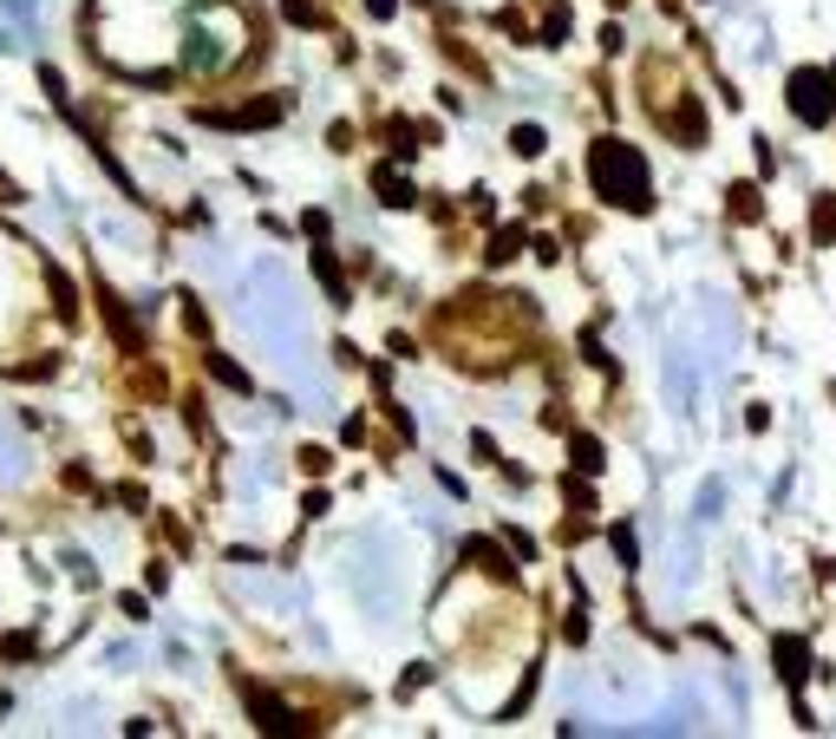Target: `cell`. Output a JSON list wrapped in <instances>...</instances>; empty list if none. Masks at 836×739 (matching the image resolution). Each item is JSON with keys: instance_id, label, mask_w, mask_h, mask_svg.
<instances>
[{"instance_id": "cell-11", "label": "cell", "mask_w": 836, "mask_h": 739, "mask_svg": "<svg viewBox=\"0 0 836 739\" xmlns=\"http://www.w3.org/2000/svg\"><path fill=\"white\" fill-rule=\"evenodd\" d=\"M373 184H379V204H393V210H406V204H412V184H406V170H399V164H373Z\"/></svg>"}, {"instance_id": "cell-18", "label": "cell", "mask_w": 836, "mask_h": 739, "mask_svg": "<svg viewBox=\"0 0 836 739\" xmlns=\"http://www.w3.org/2000/svg\"><path fill=\"white\" fill-rule=\"evenodd\" d=\"M543 145H550L543 125H516V132H510V150H516V157H543Z\"/></svg>"}, {"instance_id": "cell-1", "label": "cell", "mask_w": 836, "mask_h": 739, "mask_svg": "<svg viewBox=\"0 0 836 739\" xmlns=\"http://www.w3.org/2000/svg\"><path fill=\"white\" fill-rule=\"evenodd\" d=\"M588 184H595V197H602V204H615V210H634V217H647V210H654V177H647V157L627 145V138H595V145H588Z\"/></svg>"}, {"instance_id": "cell-9", "label": "cell", "mask_w": 836, "mask_h": 739, "mask_svg": "<svg viewBox=\"0 0 836 739\" xmlns=\"http://www.w3.org/2000/svg\"><path fill=\"white\" fill-rule=\"evenodd\" d=\"M314 282L327 289V301H334V308H347V301H353L347 275H341V262H334V249H321V242H314Z\"/></svg>"}, {"instance_id": "cell-12", "label": "cell", "mask_w": 836, "mask_h": 739, "mask_svg": "<svg viewBox=\"0 0 836 739\" xmlns=\"http://www.w3.org/2000/svg\"><path fill=\"white\" fill-rule=\"evenodd\" d=\"M203 373H209V379H216V386H229V393H255V379H249V373L236 367L229 354H216V347H209V354H203Z\"/></svg>"}, {"instance_id": "cell-22", "label": "cell", "mask_w": 836, "mask_h": 739, "mask_svg": "<svg viewBox=\"0 0 836 739\" xmlns=\"http://www.w3.org/2000/svg\"><path fill=\"white\" fill-rule=\"evenodd\" d=\"M503 543H510V550H516V556H523V563H530V556H536V537H523V530H503Z\"/></svg>"}, {"instance_id": "cell-3", "label": "cell", "mask_w": 836, "mask_h": 739, "mask_svg": "<svg viewBox=\"0 0 836 739\" xmlns=\"http://www.w3.org/2000/svg\"><path fill=\"white\" fill-rule=\"evenodd\" d=\"M242 700H249V714H255V727H262V733H321V720H314V714H294L288 700H275V694H269V687H255V680L242 687Z\"/></svg>"}, {"instance_id": "cell-5", "label": "cell", "mask_w": 836, "mask_h": 739, "mask_svg": "<svg viewBox=\"0 0 836 739\" xmlns=\"http://www.w3.org/2000/svg\"><path fill=\"white\" fill-rule=\"evenodd\" d=\"M660 125H667V132H673L687 150L706 145V105H699L693 92H680V105H660Z\"/></svg>"}, {"instance_id": "cell-14", "label": "cell", "mask_w": 836, "mask_h": 739, "mask_svg": "<svg viewBox=\"0 0 836 739\" xmlns=\"http://www.w3.org/2000/svg\"><path fill=\"white\" fill-rule=\"evenodd\" d=\"M811 242H817V249H830V242H836V197H830V190L811 204Z\"/></svg>"}, {"instance_id": "cell-21", "label": "cell", "mask_w": 836, "mask_h": 739, "mask_svg": "<svg viewBox=\"0 0 836 739\" xmlns=\"http://www.w3.org/2000/svg\"><path fill=\"white\" fill-rule=\"evenodd\" d=\"M562 33H568V7H550V20H543V46H556Z\"/></svg>"}, {"instance_id": "cell-4", "label": "cell", "mask_w": 836, "mask_h": 739, "mask_svg": "<svg viewBox=\"0 0 836 739\" xmlns=\"http://www.w3.org/2000/svg\"><path fill=\"white\" fill-rule=\"evenodd\" d=\"M281 118V98H249V105H197V125L216 132H262Z\"/></svg>"}, {"instance_id": "cell-2", "label": "cell", "mask_w": 836, "mask_h": 739, "mask_svg": "<svg viewBox=\"0 0 836 739\" xmlns=\"http://www.w3.org/2000/svg\"><path fill=\"white\" fill-rule=\"evenodd\" d=\"M784 105H791L797 125H830L836 118V79L824 66H797V73L784 79Z\"/></svg>"}, {"instance_id": "cell-17", "label": "cell", "mask_w": 836, "mask_h": 739, "mask_svg": "<svg viewBox=\"0 0 836 739\" xmlns=\"http://www.w3.org/2000/svg\"><path fill=\"white\" fill-rule=\"evenodd\" d=\"M46 289H53V308H60V321H72V314H79V301H72L66 269H46Z\"/></svg>"}, {"instance_id": "cell-24", "label": "cell", "mask_w": 836, "mask_h": 739, "mask_svg": "<svg viewBox=\"0 0 836 739\" xmlns=\"http://www.w3.org/2000/svg\"><path fill=\"white\" fill-rule=\"evenodd\" d=\"M366 13H373V20H393V13H399V0H366Z\"/></svg>"}, {"instance_id": "cell-20", "label": "cell", "mask_w": 836, "mask_h": 739, "mask_svg": "<svg viewBox=\"0 0 836 739\" xmlns=\"http://www.w3.org/2000/svg\"><path fill=\"white\" fill-rule=\"evenodd\" d=\"M608 543H615V556H621L627 570H634V556H640V550H634V530H627V523H615V530H608Z\"/></svg>"}, {"instance_id": "cell-13", "label": "cell", "mask_w": 836, "mask_h": 739, "mask_svg": "<svg viewBox=\"0 0 836 739\" xmlns=\"http://www.w3.org/2000/svg\"><path fill=\"white\" fill-rule=\"evenodd\" d=\"M725 197H732V204H725V210H732V222H759V217H765V197H759V184H732Z\"/></svg>"}, {"instance_id": "cell-8", "label": "cell", "mask_w": 836, "mask_h": 739, "mask_svg": "<svg viewBox=\"0 0 836 739\" xmlns=\"http://www.w3.org/2000/svg\"><path fill=\"white\" fill-rule=\"evenodd\" d=\"M771 655H777V674H784V680H791V694H797V687H804V674H811V642H804V635H777V642H771Z\"/></svg>"}, {"instance_id": "cell-15", "label": "cell", "mask_w": 836, "mask_h": 739, "mask_svg": "<svg viewBox=\"0 0 836 739\" xmlns=\"http://www.w3.org/2000/svg\"><path fill=\"white\" fill-rule=\"evenodd\" d=\"M523 249H530V236H523V229H497V236H490V262H516V256H523Z\"/></svg>"}, {"instance_id": "cell-19", "label": "cell", "mask_w": 836, "mask_h": 739, "mask_svg": "<svg viewBox=\"0 0 836 739\" xmlns=\"http://www.w3.org/2000/svg\"><path fill=\"white\" fill-rule=\"evenodd\" d=\"M327 465H334V451H321V445H301V471H307V478H321Z\"/></svg>"}, {"instance_id": "cell-10", "label": "cell", "mask_w": 836, "mask_h": 739, "mask_svg": "<svg viewBox=\"0 0 836 739\" xmlns=\"http://www.w3.org/2000/svg\"><path fill=\"white\" fill-rule=\"evenodd\" d=\"M568 465H575L582 478H595V471L608 465V451H602V439H595V433H568Z\"/></svg>"}, {"instance_id": "cell-6", "label": "cell", "mask_w": 836, "mask_h": 739, "mask_svg": "<svg viewBox=\"0 0 836 739\" xmlns=\"http://www.w3.org/2000/svg\"><path fill=\"white\" fill-rule=\"evenodd\" d=\"M98 314H105V327H112V341H118V347H125V354L138 361V354H144V327H138V321H132V308H125V301L112 295L105 282H98Z\"/></svg>"}, {"instance_id": "cell-23", "label": "cell", "mask_w": 836, "mask_h": 739, "mask_svg": "<svg viewBox=\"0 0 836 739\" xmlns=\"http://www.w3.org/2000/svg\"><path fill=\"white\" fill-rule=\"evenodd\" d=\"M301 229H307V236L321 242V236H327V210H307V217H301Z\"/></svg>"}, {"instance_id": "cell-16", "label": "cell", "mask_w": 836, "mask_h": 739, "mask_svg": "<svg viewBox=\"0 0 836 739\" xmlns=\"http://www.w3.org/2000/svg\"><path fill=\"white\" fill-rule=\"evenodd\" d=\"M281 13H288L294 27H307V33H314V27H327V13H321V0H281Z\"/></svg>"}, {"instance_id": "cell-7", "label": "cell", "mask_w": 836, "mask_h": 739, "mask_svg": "<svg viewBox=\"0 0 836 739\" xmlns=\"http://www.w3.org/2000/svg\"><path fill=\"white\" fill-rule=\"evenodd\" d=\"M464 563H471V570H484L490 583H516V563L503 556V543H497V537H471V543H464Z\"/></svg>"}]
</instances>
